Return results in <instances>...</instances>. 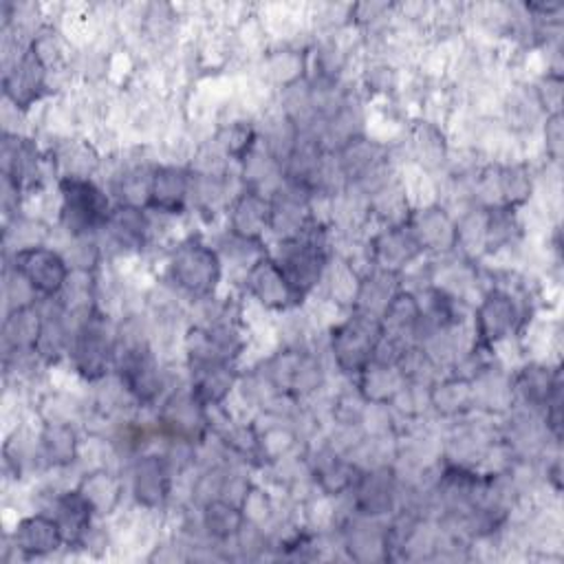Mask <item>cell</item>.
Wrapping results in <instances>:
<instances>
[{
  "label": "cell",
  "mask_w": 564,
  "mask_h": 564,
  "mask_svg": "<svg viewBox=\"0 0 564 564\" xmlns=\"http://www.w3.org/2000/svg\"><path fill=\"white\" fill-rule=\"evenodd\" d=\"M223 258L198 236L181 240L167 258V284L194 302L216 295L223 280Z\"/></svg>",
  "instance_id": "6da1fadb"
},
{
  "label": "cell",
  "mask_w": 564,
  "mask_h": 564,
  "mask_svg": "<svg viewBox=\"0 0 564 564\" xmlns=\"http://www.w3.org/2000/svg\"><path fill=\"white\" fill-rule=\"evenodd\" d=\"M117 355V324L101 308L75 322L73 339L68 346V361L73 372L90 383L108 377L115 368Z\"/></svg>",
  "instance_id": "7a4b0ae2"
},
{
  "label": "cell",
  "mask_w": 564,
  "mask_h": 564,
  "mask_svg": "<svg viewBox=\"0 0 564 564\" xmlns=\"http://www.w3.org/2000/svg\"><path fill=\"white\" fill-rule=\"evenodd\" d=\"M57 223L66 236H97L104 229L115 205H110L106 192L93 178L62 176L57 178Z\"/></svg>",
  "instance_id": "3957f363"
},
{
  "label": "cell",
  "mask_w": 564,
  "mask_h": 564,
  "mask_svg": "<svg viewBox=\"0 0 564 564\" xmlns=\"http://www.w3.org/2000/svg\"><path fill=\"white\" fill-rule=\"evenodd\" d=\"M381 337V317L359 308H350L348 317L330 326L328 350L333 355L335 368L341 375L359 377L370 366Z\"/></svg>",
  "instance_id": "277c9868"
},
{
  "label": "cell",
  "mask_w": 564,
  "mask_h": 564,
  "mask_svg": "<svg viewBox=\"0 0 564 564\" xmlns=\"http://www.w3.org/2000/svg\"><path fill=\"white\" fill-rule=\"evenodd\" d=\"M520 324L522 311L516 295L502 286H491L474 308V344L489 350L505 341Z\"/></svg>",
  "instance_id": "5b68a950"
},
{
  "label": "cell",
  "mask_w": 564,
  "mask_h": 564,
  "mask_svg": "<svg viewBox=\"0 0 564 564\" xmlns=\"http://www.w3.org/2000/svg\"><path fill=\"white\" fill-rule=\"evenodd\" d=\"M9 264L29 280L40 302L55 300L70 275V264L64 258V253L46 245L20 249L15 253H9Z\"/></svg>",
  "instance_id": "8992f818"
},
{
  "label": "cell",
  "mask_w": 564,
  "mask_h": 564,
  "mask_svg": "<svg viewBox=\"0 0 564 564\" xmlns=\"http://www.w3.org/2000/svg\"><path fill=\"white\" fill-rule=\"evenodd\" d=\"M174 476H176V471L172 469L165 454L141 452L139 456H134V460L130 465L132 500L145 511L163 509L172 498Z\"/></svg>",
  "instance_id": "52a82bcc"
},
{
  "label": "cell",
  "mask_w": 564,
  "mask_h": 564,
  "mask_svg": "<svg viewBox=\"0 0 564 564\" xmlns=\"http://www.w3.org/2000/svg\"><path fill=\"white\" fill-rule=\"evenodd\" d=\"M242 282L247 295L271 313H289L304 302L269 253L245 273Z\"/></svg>",
  "instance_id": "ba28073f"
},
{
  "label": "cell",
  "mask_w": 564,
  "mask_h": 564,
  "mask_svg": "<svg viewBox=\"0 0 564 564\" xmlns=\"http://www.w3.org/2000/svg\"><path fill=\"white\" fill-rule=\"evenodd\" d=\"M48 75L51 70L40 59L35 48L29 44L11 64L4 66V77H2L4 99L13 108L26 112L46 93Z\"/></svg>",
  "instance_id": "9c48e42d"
},
{
  "label": "cell",
  "mask_w": 564,
  "mask_h": 564,
  "mask_svg": "<svg viewBox=\"0 0 564 564\" xmlns=\"http://www.w3.org/2000/svg\"><path fill=\"white\" fill-rule=\"evenodd\" d=\"M348 494L352 496V509L359 516H388L399 500V474L390 463L359 469Z\"/></svg>",
  "instance_id": "30bf717a"
},
{
  "label": "cell",
  "mask_w": 564,
  "mask_h": 564,
  "mask_svg": "<svg viewBox=\"0 0 564 564\" xmlns=\"http://www.w3.org/2000/svg\"><path fill=\"white\" fill-rule=\"evenodd\" d=\"M97 236H104L108 242V249L115 253H121V256L139 253L148 247L152 238V220L145 214V207L117 203L104 229Z\"/></svg>",
  "instance_id": "8fae6325"
},
{
  "label": "cell",
  "mask_w": 564,
  "mask_h": 564,
  "mask_svg": "<svg viewBox=\"0 0 564 564\" xmlns=\"http://www.w3.org/2000/svg\"><path fill=\"white\" fill-rule=\"evenodd\" d=\"M421 247L414 240L408 223L394 225V227H381L370 240H368V262L370 267L401 273L405 267H410L419 256Z\"/></svg>",
  "instance_id": "7c38bea8"
},
{
  "label": "cell",
  "mask_w": 564,
  "mask_h": 564,
  "mask_svg": "<svg viewBox=\"0 0 564 564\" xmlns=\"http://www.w3.org/2000/svg\"><path fill=\"white\" fill-rule=\"evenodd\" d=\"M192 170L176 163H159L152 176L148 209L159 216H178L189 205Z\"/></svg>",
  "instance_id": "4fadbf2b"
},
{
  "label": "cell",
  "mask_w": 564,
  "mask_h": 564,
  "mask_svg": "<svg viewBox=\"0 0 564 564\" xmlns=\"http://www.w3.org/2000/svg\"><path fill=\"white\" fill-rule=\"evenodd\" d=\"M271 198L264 192L245 187L236 194L227 209V231L249 240H262L269 231Z\"/></svg>",
  "instance_id": "5bb4252c"
},
{
  "label": "cell",
  "mask_w": 564,
  "mask_h": 564,
  "mask_svg": "<svg viewBox=\"0 0 564 564\" xmlns=\"http://www.w3.org/2000/svg\"><path fill=\"white\" fill-rule=\"evenodd\" d=\"M13 549L24 557H44L66 544L59 522L48 511H37L18 520L13 533Z\"/></svg>",
  "instance_id": "9a60e30c"
},
{
  "label": "cell",
  "mask_w": 564,
  "mask_h": 564,
  "mask_svg": "<svg viewBox=\"0 0 564 564\" xmlns=\"http://www.w3.org/2000/svg\"><path fill=\"white\" fill-rule=\"evenodd\" d=\"M408 227L423 253H445L456 249V218H452L441 205H425L421 209H412Z\"/></svg>",
  "instance_id": "2e32d148"
},
{
  "label": "cell",
  "mask_w": 564,
  "mask_h": 564,
  "mask_svg": "<svg viewBox=\"0 0 564 564\" xmlns=\"http://www.w3.org/2000/svg\"><path fill=\"white\" fill-rule=\"evenodd\" d=\"M44 467L66 469L82 454V441L75 423H42L37 432Z\"/></svg>",
  "instance_id": "e0dca14e"
},
{
  "label": "cell",
  "mask_w": 564,
  "mask_h": 564,
  "mask_svg": "<svg viewBox=\"0 0 564 564\" xmlns=\"http://www.w3.org/2000/svg\"><path fill=\"white\" fill-rule=\"evenodd\" d=\"M40 326H42L40 302L35 306L9 311L4 315V324H2L4 357L7 355H20V352H35L37 337H40Z\"/></svg>",
  "instance_id": "ac0fdd59"
},
{
  "label": "cell",
  "mask_w": 564,
  "mask_h": 564,
  "mask_svg": "<svg viewBox=\"0 0 564 564\" xmlns=\"http://www.w3.org/2000/svg\"><path fill=\"white\" fill-rule=\"evenodd\" d=\"M77 489L86 496L97 516H110L123 498V480L106 467H95L82 476Z\"/></svg>",
  "instance_id": "d6986e66"
},
{
  "label": "cell",
  "mask_w": 564,
  "mask_h": 564,
  "mask_svg": "<svg viewBox=\"0 0 564 564\" xmlns=\"http://www.w3.org/2000/svg\"><path fill=\"white\" fill-rule=\"evenodd\" d=\"M430 408L445 419H458L474 410V388L465 377L449 375L430 388Z\"/></svg>",
  "instance_id": "ffe728a7"
},
{
  "label": "cell",
  "mask_w": 564,
  "mask_h": 564,
  "mask_svg": "<svg viewBox=\"0 0 564 564\" xmlns=\"http://www.w3.org/2000/svg\"><path fill=\"white\" fill-rule=\"evenodd\" d=\"M245 524L240 505L225 498H212L200 505V529L207 540L229 542Z\"/></svg>",
  "instance_id": "44dd1931"
},
{
  "label": "cell",
  "mask_w": 564,
  "mask_h": 564,
  "mask_svg": "<svg viewBox=\"0 0 564 564\" xmlns=\"http://www.w3.org/2000/svg\"><path fill=\"white\" fill-rule=\"evenodd\" d=\"M412 148L416 154V161L421 167H438L445 156H447V145L443 139V132L438 128H434L430 121H423L414 137H412Z\"/></svg>",
  "instance_id": "7402d4cb"
},
{
  "label": "cell",
  "mask_w": 564,
  "mask_h": 564,
  "mask_svg": "<svg viewBox=\"0 0 564 564\" xmlns=\"http://www.w3.org/2000/svg\"><path fill=\"white\" fill-rule=\"evenodd\" d=\"M544 148L553 163L560 161L562 154V115L553 112L544 119Z\"/></svg>",
  "instance_id": "603a6c76"
}]
</instances>
